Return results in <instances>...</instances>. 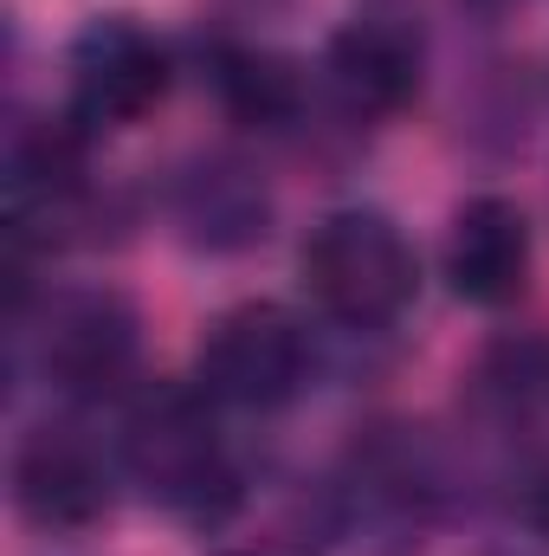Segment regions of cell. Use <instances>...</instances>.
<instances>
[{
	"label": "cell",
	"mask_w": 549,
	"mask_h": 556,
	"mask_svg": "<svg viewBox=\"0 0 549 556\" xmlns=\"http://www.w3.org/2000/svg\"><path fill=\"white\" fill-rule=\"evenodd\" d=\"M130 466L149 485V498H162L175 511H207V498L227 485L214 427L194 415V402H181V395H168L149 415H137V427H130Z\"/></svg>",
	"instance_id": "5"
},
{
	"label": "cell",
	"mask_w": 549,
	"mask_h": 556,
	"mask_svg": "<svg viewBox=\"0 0 549 556\" xmlns=\"http://www.w3.org/2000/svg\"><path fill=\"white\" fill-rule=\"evenodd\" d=\"M446 278L478 311L518 304L524 285H531V220H524V207L505 201V194L465 201L452 214V233H446Z\"/></svg>",
	"instance_id": "4"
},
{
	"label": "cell",
	"mask_w": 549,
	"mask_h": 556,
	"mask_svg": "<svg viewBox=\"0 0 549 556\" xmlns=\"http://www.w3.org/2000/svg\"><path fill=\"white\" fill-rule=\"evenodd\" d=\"M130 356H137V317L124 311V298L85 291V298H59L52 304L39 363H46V376L59 389H72V395L117 389V376L130 369Z\"/></svg>",
	"instance_id": "6"
},
{
	"label": "cell",
	"mask_w": 549,
	"mask_h": 556,
	"mask_svg": "<svg viewBox=\"0 0 549 556\" xmlns=\"http://www.w3.org/2000/svg\"><path fill=\"white\" fill-rule=\"evenodd\" d=\"M168 98V52L137 20H98L72 46V111L78 124H137Z\"/></svg>",
	"instance_id": "3"
},
{
	"label": "cell",
	"mask_w": 549,
	"mask_h": 556,
	"mask_svg": "<svg viewBox=\"0 0 549 556\" xmlns=\"http://www.w3.org/2000/svg\"><path fill=\"white\" fill-rule=\"evenodd\" d=\"M330 85L349 111L362 117H388L401 111L413 91H420V52H413L408 33L382 26V20H356L330 39Z\"/></svg>",
	"instance_id": "8"
},
{
	"label": "cell",
	"mask_w": 549,
	"mask_h": 556,
	"mask_svg": "<svg viewBox=\"0 0 549 556\" xmlns=\"http://www.w3.org/2000/svg\"><path fill=\"white\" fill-rule=\"evenodd\" d=\"M13 498L39 531H85L111 511V479L85 440L33 433L13 459Z\"/></svg>",
	"instance_id": "7"
},
{
	"label": "cell",
	"mask_w": 549,
	"mask_h": 556,
	"mask_svg": "<svg viewBox=\"0 0 549 556\" xmlns=\"http://www.w3.org/2000/svg\"><path fill=\"white\" fill-rule=\"evenodd\" d=\"M304 285L310 298L349 324V330H382L395 324L420 291V266L413 247L388 214H330L310 240H304Z\"/></svg>",
	"instance_id": "1"
},
{
	"label": "cell",
	"mask_w": 549,
	"mask_h": 556,
	"mask_svg": "<svg viewBox=\"0 0 549 556\" xmlns=\"http://www.w3.org/2000/svg\"><path fill=\"white\" fill-rule=\"evenodd\" d=\"M304 369H310V337L272 298L220 311L201 337V395L233 408H278L284 395H297Z\"/></svg>",
	"instance_id": "2"
},
{
	"label": "cell",
	"mask_w": 549,
	"mask_h": 556,
	"mask_svg": "<svg viewBox=\"0 0 549 556\" xmlns=\"http://www.w3.org/2000/svg\"><path fill=\"white\" fill-rule=\"evenodd\" d=\"M214 85H220L227 111L246 117V124H278V117L297 111V72L278 52H220Z\"/></svg>",
	"instance_id": "9"
},
{
	"label": "cell",
	"mask_w": 549,
	"mask_h": 556,
	"mask_svg": "<svg viewBox=\"0 0 549 556\" xmlns=\"http://www.w3.org/2000/svg\"><path fill=\"white\" fill-rule=\"evenodd\" d=\"M524 518H531L537 531H549V479H537V485H531V498H524Z\"/></svg>",
	"instance_id": "10"
}]
</instances>
